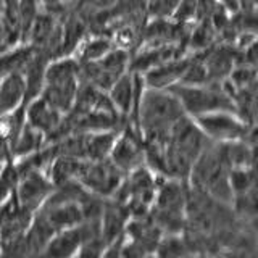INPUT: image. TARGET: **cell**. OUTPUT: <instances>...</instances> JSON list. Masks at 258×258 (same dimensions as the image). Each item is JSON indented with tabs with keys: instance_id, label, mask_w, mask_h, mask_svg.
Masks as SVG:
<instances>
[{
	"instance_id": "obj_6",
	"label": "cell",
	"mask_w": 258,
	"mask_h": 258,
	"mask_svg": "<svg viewBox=\"0 0 258 258\" xmlns=\"http://www.w3.org/2000/svg\"><path fill=\"white\" fill-rule=\"evenodd\" d=\"M131 52L115 47L95 61L81 63V79L107 92L115 81L129 71Z\"/></svg>"
},
{
	"instance_id": "obj_14",
	"label": "cell",
	"mask_w": 258,
	"mask_h": 258,
	"mask_svg": "<svg viewBox=\"0 0 258 258\" xmlns=\"http://www.w3.org/2000/svg\"><path fill=\"white\" fill-rule=\"evenodd\" d=\"M36 48L29 44H16L0 50V78L12 73H21L34 56Z\"/></svg>"
},
{
	"instance_id": "obj_9",
	"label": "cell",
	"mask_w": 258,
	"mask_h": 258,
	"mask_svg": "<svg viewBox=\"0 0 258 258\" xmlns=\"http://www.w3.org/2000/svg\"><path fill=\"white\" fill-rule=\"evenodd\" d=\"M53 187L55 185L45 171L34 169V171H28L18 176V182L15 185L13 194L20 207L34 213L52 194Z\"/></svg>"
},
{
	"instance_id": "obj_11",
	"label": "cell",
	"mask_w": 258,
	"mask_h": 258,
	"mask_svg": "<svg viewBox=\"0 0 258 258\" xmlns=\"http://www.w3.org/2000/svg\"><path fill=\"white\" fill-rule=\"evenodd\" d=\"M84 242L83 224L56 231L45 245L42 255L48 256H71L78 255Z\"/></svg>"
},
{
	"instance_id": "obj_8",
	"label": "cell",
	"mask_w": 258,
	"mask_h": 258,
	"mask_svg": "<svg viewBox=\"0 0 258 258\" xmlns=\"http://www.w3.org/2000/svg\"><path fill=\"white\" fill-rule=\"evenodd\" d=\"M108 158L124 174L144 165V139L141 133L126 123L119 129Z\"/></svg>"
},
{
	"instance_id": "obj_15",
	"label": "cell",
	"mask_w": 258,
	"mask_h": 258,
	"mask_svg": "<svg viewBox=\"0 0 258 258\" xmlns=\"http://www.w3.org/2000/svg\"><path fill=\"white\" fill-rule=\"evenodd\" d=\"M115 42L110 37L105 36H95V37H89L84 39L83 42L79 44L78 50L75 52V56L81 61H95L102 58L103 55H107L111 48H115Z\"/></svg>"
},
{
	"instance_id": "obj_5",
	"label": "cell",
	"mask_w": 258,
	"mask_h": 258,
	"mask_svg": "<svg viewBox=\"0 0 258 258\" xmlns=\"http://www.w3.org/2000/svg\"><path fill=\"white\" fill-rule=\"evenodd\" d=\"M124 179V173L111 163L110 158L84 160L76 181L97 197L110 199Z\"/></svg>"
},
{
	"instance_id": "obj_10",
	"label": "cell",
	"mask_w": 258,
	"mask_h": 258,
	"mask_svg": "<svg viewBox=\"0 0 258 258\" xmlns=\"http://www.w3.org/2000/svg\"><path fill=\"white\" fill-rule=\"evenodd\" d=\"M190 55L192 53L181 55V56H177V58L163 61L157 64V67L142 73L145 86L152 89H168L173 84H177L190 61Z\"/></svg>"
},
{
	"instance_id": "obj_12",
	"label": "cell",
	"mask_w": 258,
	"mask_h": 258,
	"mask_svg": "<svg viewBox=\"0 0 258 258\" xmlns=\"http://www.w3.org/2000/svg\"><path fill=\"white\" fill-rule=\"evenodd\" d=\"M26 84L21 73H12L0 78V115L10 113L24 103Z\"/></svg>"
},
{
	"instance_id": "obj_3",
	"label": "cell",
	"mask_w": 258,
	"mask_h": 258,
	"mask_svg": "<svg viewBox=\"0 0 258 258\" xmlns=\"http://www.w3.org/2000/svg\"><path fill=\"white\" fill-rule=\"evenodd\" d=\"M168 91L174 94L176 99L179 100L184 113L190 118L216 110L236 111L231 94L224 86V81L223 83H205L197 86L177 83L168 87Z\"/></svg>"
},
{
	"instance_id": "obj_7",
	"label": "cell",
	"mask_w": 258,
	"mask_h": 258,
	"mask_svg": "<svg viewBox=\"0 0 258 258\" xmlns=\"http://www.w3.org/2000/svg\"><path fill=\"white\" fill-rule=\"evenodd\" d=\"M24 119L29 126L45 136L47 142L68 134L64 131V113L55 108L42 95H37L24 105Z\"/></svg>"
},
{
	"instance_id": "obj_4",
	"label": "cell",
	"mask_w": 258,
	"mask_h": 258,
	"mask_svg": "<svg viewBox=\"0 0 258 258\" xmlns=\"http://www.w3.org/2000/svg\"><path fill=\"white\" fill-rule=\"evenodd\" d=\"M196 124L210 142L223 144L244 139L255 144V124H247L236 111L216 110L194 116Z\"/></svg>"
},
{
	"instance_id": "obj_16",
	"label": "cell",
	"mask_w": 258,
	"mask_h": 258,
	"mask_svg": "<svg viewBox=\"0 0 258 258\" xmlns=\"http://www.w3.org/2000/svg\"><path fill=\"white\" fill-rule=\"evenodd\" d=\"M197 5L199 0H177L173 10V20L185 24L194 23L197 16Z\"/></svg>"
},
{
	"instance_id": "obj_13",
	"label": "cell",
	"mask_w": 258,
	"mask_h": 258,
	"mask_svg": "<svg viewBox=\"0 0 258 258\" xmlns=\"http://www.w3.org/2000/svg\"><path fill=\"white\" fill-rule=\"evenodd\" d=\"M45 144H47L45 136L42 133H39L37 129H34L32 126H29L26 121H24V124L20 129V133L16 134L13 142L10 144L8 153H10V158L18 160V158L28 157V155H31V153L40 150Z\"/></svg>"
},
{
	"instance_id": "obj_1",
	"label": "cell",
	"mask_w": 258,
	"mask_h": 258,
	"mask_svg": "<svg viewBox=\"0 0 258 258\" xmlns=\"http://www.w3.org/2000/svg\"><path fill=\"white\" fill-rule=\"evenodd\" d=\"M185 113L171 91L145 86L137 107L134 127L141 133L144 142L165 144L171 127Z\"/></svg>"
},
{
	"instance_id": "obj_2",
	"label": "cell",
	"mask_w": 258,
	"mask_h": 258,
	"mask_svg": "<svg viewBox=\"0 0 258 258\" xmlns=\"http://www.w3.org/2000/svg\"><path fill=\"white\" fill-rule=\"evenodd\" d=\"M81 84V63L75 55H63L48 60L44 73L40 95L61 113L73 108Z\"/></svg>"
}]
</instances>
